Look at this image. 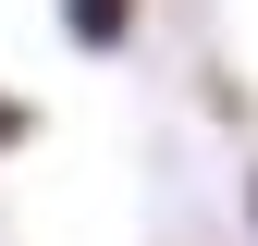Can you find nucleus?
I'll list each match as a JSON object with an SVG mask.
<instances>
[{"mask_svg": "<svg viewBox=\"0 0 258 246\" xmlns=\"http://www.w3.org/2000/svg\"><path fill=\"white\" fill-rule=\"evenodd\" d=\"M25 136H37V99H25V86H0V160H13Z\"/></svg>", "mask_w": 258, "mask_h": 246, "instance_id": "obj_2", "label": "nucleus"}, {"mask_svg": "<svg viewBox=\"0 0 258 246\" xmlns=\"http://www.w3.org/2000/svg\"><path fill=\"white\" fill-rule=\"evenodd\" d=\"M246 222H258V172H246Z\"/></svg>", "mask_w": 258, "mask_h": 246, "instance_id": "obj_3", "label": "nucleus"}, {"mask_svg": "<svg viewBox=\"0 0 258 246\" xmlns=\"http://www.w3.org/2000/svg\"><path fill=\"white\" fill-rule=\"evenodd\" d=\"M136 13H148V0H61V37H74L86 61H111L123 37H136Z\"/></svg>", "mask_w": 258, "mask_h": 246, "instance_id": "obj_1", "label": "nucleus"}]
</instances>
